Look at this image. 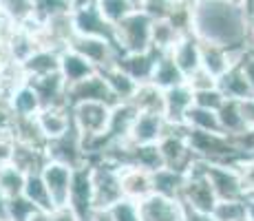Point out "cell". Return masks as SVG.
Wrapping results in <instances>:
<instances>
[{
    "mask_svg": "<svg viewBox=\"0 0 254 221\" xmlns=\"http://www.w3.org/2000/svg\"><path fill=\"white\" fill-rule=\"evenodd\" d=\"M153 84H157L159 88L168 91L173 86H179L186 82V75L182 73V69L175 65V60L170 56H162L155 65V71H153V77H150Z\"/></svg>",
    "mask_w": 254,
    "mask_h": 221,
    "instance_id": "d4e9b609",
    "label": "cell"
},
{
    "mask_svg": "<svg viewBox=\"0 0 254 221\" xmlns=\"http://www.w3.org/2000/svg\"><path fill=\"white\" fill-rule=\"evenodd\" d=\"M250 9L223 0H192L190 29L201 42L226 49H248Z\"/></svg>",
    "mask_w": 254,
    "mask_h": 221,
    "instance_id": "6da1fadb",
    "label": "cell"
},
{
    "mask_svg": "<svg viewBox=\"0 0 254 221\" xmlns=\"http://www.w3.org/2000/svg\"><path fill=\"white\" fill-rule=\"evenodd\" d=\"M243 69V73H246V77H248V82L252 84V88H254V53L250 51L246 58L241 60V65H239Z\"/></svg>",
    "mask_w": 254,
    "mask_h": 221,
    "instance_id": "7bdbcfd3",
    "label": "cell"
},
{
    "mask_svg": "<svg viewBox=\"0 0 254 221\" xmlns=\"http://www.w3.org/2000/svg\"><path fill=\"white\" fill-rule=\"evenodd\" d=\"M219 122H221V131L226 135L239 140L241 135H246V122H243L241 115V106H239V100H226V104L219 111Z\"/></svg>",
    "mask_w": 254,
    "mask_h": 221,
    "instance_id": "f1b7e54d",
    "label": "cell"
},
{
    "mask_svg": "<svg viewBox=\"0 0 254 221\" xmlns=\"http://www.w3.org/2000/svg\"><path fill=\"white\" fill-rule=\"evenodd\" d=\"M186 84L192 88V93H199V91H210V88H217L219 80L214 75H210L206 69H199V71H194L192 75L186 77Z\"/></svg>",
    "mask_w": 254,
    "mask_h": 221,
    "instance_id": "74e56055",
    "label": "cell"
},
{
    "mask_svg": "<svg viewBox=\"0 0 254 221\" xmlns=\"http://www.w3.org/2000/svg\"><path fill=\"white\" fill-rule=\"evenodd\" d=\"M130 104L137 109V113H157L164 115L166 109V91L159 88L153 82H141L137 86V93L133 95Z\"/></svg>",
    "mask_w": 254,
    "mask_h": 221,
    "instance_id": "d6986e66",
    "label": "cell"
},
{
    "mask_svg": "<svg viewBox=\"0 0 254 221\" xmlns=\"http://www.w3.org/2000/svg\"><path fill=\"white\" fill-rule=\"evenodd\" d=\"M100 73L104 75L106 84H109L111 93H113V97L117 100V104L133 100V95L137 93L139 82H135L133 77L128 75V73H124L117 65L111 67V69H106V71H100Z\"/></svg>",
    "mask_w": 254,
    "mask_h": 221,
    "instance_id": "603a6c76",
    "label": "cell"
},
{
    "mask_svg": "<svg viewBox=\"0 0 254 221\" xmlns=\"http://www.w3.org/2000/svg\"><path fill=\"white\" fill-rule=\"evenodd\" d=\"M73 29L77 36H93V38H109L113 40V27L104 22L95 7V0L89 4H82L73 11Z\"/></svg>",
    "mask_w": 254,
    "mask_h": 221,
    "instance_id": "4fadbf2b",
    "label": "cell"
},
{
    "mask_svg": "<svg viewBox=\"0 0 254 221\" xmlns=\"http://www.w3.org/2000/svg\"><path fill=\"white\" fill-rule=\"evenodd\" d=\"M234 166L239 168V173L243 177V184H246L248 197H254V155H241Z\"/></svg>",
    "mask_w": 254,
    "mask_h": 221,
    "instance_id": "f35d334b",
    "label": "cell"
},
{
    "mask_svg": "<svg viewBox=\"0 0 254 221\" xmlns=\"http://www.w3.org/2000/svg\"><path fill=\"white\" fill-rule=\"evenodd\" d=\"M141 221H184V204L179 199H168L162 195H148L137 201Z\"/></svg>",
    "mask_w": 254,
    "mask_h": 221,
    "instance_id": "8fae6325",
    "label": "cell"
},
{
    "mask_svg": "<svg viewBox=\"0 0 254 221\" xmlns=\"http://www.w3.org/2000/svg\"><path fill=\"white\" fill-rule=\"evenodd\" d=\"M24 197L31 201L33 206H36L38 210H53L56 206H53L51 201V195H49V188L45 184V177H42V170L40 173H31L27 175V181H24Z\"/></svg>",
    "mask_w": 254,
    "mask_h": 221,
    "instance_id": "83f0119b",
    "label": "cell"
},
{
    "mask_svg": "<svg viewBox=\"0 0 254 221\" xmlns=\"http://www.w3.org/2000/svg\"><path fill=\"white\" fill-rule=\"evenodd\" d=\"M7 109L11 111L13 117H36L38 113L42 111V100H40L36 88L29 84V82H24V84L11 95Z\"/></svg>",
    "mask_w": 254,
    "mask_h": 221,
    "instance_id": "ffe728a7",
    "label": "cell"
},
{
    "mask_svg": "<svg viewBox=\"0 0 254 221\" xmlns=\"http://www.w3.org/2000/svg\"><path fill=\"white\" fill-rule=\"evenodd\" d=\"M117 168H120V184H122L124 199L141 201L148 195H153V173L133 164L117 166Z\"/></svg>",
    "mask_w": 254,
    "mask_h": 221,
    "instance_id": "7c38bea8",
    "label": "cell"
},
{
    "mask_svg": "<svg viewBox=\"0 0 254 221\" xmlns=\"http://www.w3.org/2000/svg\"><path fill=\"white\" fill-rule=\"evenodd\" d=\"M73 175H75V168H71V166H66V164H60V161L47 159L45 168H42V177H45V184H47L49 195H51V201L56 208L69 206Z\"/></svg>",
    "mask_w": 254,
    "mask_h": 221,
    "instance_id": "8992f818",
    "label": "cell"
},
{
    "mask_svg": "<svg viewBox=\"0 0 254 221\" xmlns=\"http://www.w3.org/2000/svg\"><path fill=\"white\" fill-rule=\"evenodd\" d=\"M223 2H230V4H239V7H248L250 0H223Z\"/></svg>",
    "mask_w": 254,
    "mask_h": 221,
    "instance_id": "7dc6e473",
    "label": "cell"
},
{
    "mask_svg": "<svg viewBox=\"0 0 254 221\" xmlns=\"http://www.w3.org/2000/svg\"><path fill=\"white\" fill-rule=\"evenodd\" d=\"M219 91L228 97V100H248V97L254 95V88L248 82L246 73H243L241 67H232L226 75L219 77Z\"/></svg>",
    "mask_w": 254,
    "mask_h": 221,
    "instance_id": "7402d4cb",
    "label": "cell"
},
{
    "mask_svg": "<svg viewBox=\"0 0 254 221\" xmlns=\"http://www.w3.org/2000/svg\"><path fill=\"white\" fill-rule=\"evenodd\" d=\"M246 215L248 221H254V197H246Z\"/></svg>",
    "mask_w": 254,
    "mask_h": 221,
    "instance_id": "bcb514c9",
    "label": "cell"
},
{
    "mask_svg": "<svg viewBox=\"0 0 254 221\" xmlns=\"http://www.w3.org/2000/svg\"><path fill=\"white\" fill-rule=\"evenodd\" d=\"M109 217L111 221H141L137 201H130V199H122L120 204H115L109 210Z\"/></svg>",
    "mask_w": 254,
    "mask_h": 221,
    "instance_id": "d590c367",
    "label": "cell"
},
{
    "mask_svg": "<svg viewBox=\"0 0 254 221\" xmlns=\"http://www.w3.org/2000/svg\"><path fill=\"white\" fill-rule=\"evenodd\" d=\"M91 175H93V208L95 213H109L115 204L124 199L120 184V168L106 159H93Z\"/></svg>",
    "mask_w": 254,
    "mask_h": 221,
    "instance_id": "3957f363",
    "label": "cell"
},
{
    "mask_svg": "<svg viewBox=\"0 0 254 221\" xmlns=\"http://www.w3.org/2000/svg\"><path fill=\"white\" fill-rule=\"evenodd\" d=\"M66 102H69V106L77 104V102H106L111 106H117V100L113 97V93H111V88L100 71L93 73L86 80L77 82V84L66 86Z\"/></svg>",
    "mask_w": 254,
    "mask_h": 221,
    "instance_id": "9c48e42d",
    "label": "cell"
},
{
    "mask_svg": "<svg viewBox=\"0 0 254 221\" xmlns=\"http://www.w3.org/2000/svg\"><path fill=\"white\" fill-rule=\"evenodd\" d=\"M24 181H27V175L20 168H16L13 164L4 166L0 168V195H4L7 199L20 197L24 193Z\"/></svg>",
    "mask_w": 254,
    "mask_h": 221,
    "instance_id": "4dcf8cb0",
    "label": "cell"
},
{
    "mask_svg": "<svg viewBox=\"0 0 254 221\" xmlns=\"http://www.w3.org/2000/svg\"><path fill=\"white\" fill-rule=\"evenodd\" d=\"M13 150H16V137L0 135V168L13 164Z\"/></svg>",
    "mask_w": 254,
    "mask_h": 221,
    "instance_id": "ab89813d",
    "label": "cell"
},
{
    "mask_svg": "<svg viewBox=\"0 0 254 221\" xmlns=\"http://www.w3.org/2000/svg\"><path fill=\"white\" fill-rule=\"evenodd\" d=\"M186 36L177 27L173 24L170 18H164V20H155L153 22V49L159 51L162 56H168L175 49V44L179 42V38Z\"/></svg>",
    "mask_w": 254,
    "mask_h": 221,
    "instance_id": "484cf974",
    "label": "cell"
},
{
    "mask_svg": "<svg viewBox=\"0 0 254 221\" xmlns=\"http://www.w3.org/2000/svg\"><path fill=\"white\" fill-rule=\"evenodd\" d=\"M36 122L42 135L47 137V142L60 140L62 135H66L73 129V115L71 109H66V106H45L36 115Z\"/></svg>",
    "mask_w": 254,
    "mask_h": 221,
    "instance_id": "9a60e30c",
    "label": "cell"
},
{
    "mask_svg": "<svg viewBox=\"0 0 254 221\" xmlns=\"http://www.w3.org/2000/svg\"><path fill=\"white\" fill-rule=\"evenodd\" d=\"M212 217L217 221H246V199L243 201H217L212 210Z\"/></svg>",
    "mask_w": 254,
    "mask_h": 221,
    "instance_id": "836d02e7",
    "label": "cell"
},
{
    "mask_svg": "<svg viewBox=\"0 0 254 221\" xmlns=\"http://www.w3.org/2000/svg\"><path fill=\"white\" fill-rule=\"evenodd\" d=\"M194 104V93L188 84H179L166 91V109L164 117L170 126H186V115Z\"/></svg>",
    "mask_w": 254,
    "mask_h": 221,
    "instance_id": "5bb4252c",
    "label": "cell"
},
{
    "mask_svg": "<svg viewBox=\"0 0 254 221\" xmlns=\"http://www.w3.org/2000/svg\"><path fill=\"white\" fill-rule=\"evenodd\" d=\"M0 221H11V217H9V199L4 195H0Z\"/></svg>",
    "mask_w": 254,
    "mask_h": 221,
    "instance_id": "f6af8a7d",
    "label": "cell"
},
{
    "mask_svg": "<svg viewBox=\"0 0 254 221\" xmlns=\"http://www.w3.org/2000/svg\"><path fill=\"white\" fill-rule=\"evenodd\" d=\"M157 146L162 150L166 168L186 173L192 166V161L197 159L188 144V137H186V126H170V131L159 140Z\"/></svg>",
    "mask_w": 254,
    "mask_h": 221,
    "instance_id": "5b68a950",
    "label": "cell"
},
{
    "mask_svg": "<svg viewBox=\"0 0 254 221\" xmlns=\"http://www.w3.org/2000/svg\"><path fill=\"white\" fill-rule=\"evenodd\" d=\"M184 221H217L212 213H203V210H194L184 206Z\"/></svg>",
    "mask_w": 254,
    "mask_h": 221,
    "instance_id": "b9f144b4",
    "label": "cell"
},
{
    "mask_svg": "<svg viewBox=\"0 0 254 221\" xmlns=\"http://www.w3.org/2000/svg\"><path fill=\"white\" fill-rule=\"evenodd\" d=\"M226 100H228V97L219 91V86L217 88H210V91L194 93V106H201V109H208V111H214V113L221 111V106L226 104Z\"/></svg>",
    "mask_w": 254,
    "mask_h": 221,
    "instance_id": "e575fe53",
    "label": "cell"
},
{
    "mask_svg": "<svg viewBox=\"0 0 254 221\" xmlns=\"http://www.w3.org/2000/svg\"><path fill=\"white\" fill-rule=\"evenodd\" d=\"M159 58H162V53L155 51V49H148L144 53H122L120 60H117V67L141 84V82H150Z\"/></svg>",
    "mask_w": 254,
    "mask_h": 221,
    "instance_id": "2e32d148",
    "label": "cell"
},
{
    "mask_svg": "<svg viewBox=\"0 0 254 221\" xmlns=\"http://www.w3.org/2000/svg\"><path fill=\"white\" fill-rule=\"evenodd\" d=\"M38 20L45 22L56 16H69L75 11V0H36Z\"/></svg>",
    "mask_w": 254,
    "mask_h": 221,
    "instance_id": "d6a6232c",
    "label": "cell"
},
{
    "mask_svg": "<svg viewBox=\"0 0 254 221\" xmlns=\"http://www.w3.org/2000/svg\"><path fill=\"white\" fill-rule=\"evenodd\" d=\"M22 71L27 80H36V77H45L51 73L60 71V53L49 51V49H38L31 58L22 65Z\"/></svg>",
    "mask_w": 254,
    "mask_h": 221,
    "instance_id": "44dd1931",
    "label": "cell"
},
{
    "mask_svg": "<svg viewBox=\"0 0 254 221\" xmlns=\"http://www.w3.org/2000/svg\"><path fill=\"white\" fill-rule=\"evenodd\" d=\"M168 131H170V124L166 122L164 115H157V113H137L126 142H130L135 146L159 144V140Z\"/></svg>",
    "mask_w": 254,
    "mask_h": 221,
    "instance_id": "30bf717a",
    "label": "cell"
},
{
    "mask_svg": "<svg viewBox=\"0 0 254 221\" xmlns=\"http://www.w3.org/2000/svg\"><path fill=\"white\" fill-rule=\"evenodd\" d=\"M153 18L141 9L124 18L113 27V42L120 53H144L153 49Z\"/></svg>",
    "mask_w": 254,
    "mask_h": 221,
    "instance_id": "7a4b0ae2",
    "label": "cell"
},
{
    "mask_svg": "<svg viewBox=\"0 0 254 221\" xmlns=\"http://www.w3.org/2000/svg\"><path fill=\"white\" fill-rule=\"evenodd\" d=\"M186 186V173L173 168H162L153 173V193L168 199H182Z\"/></svg>",
    "mask_w": 254,
    "mask_h": 221,
    "instance_id": "cb8c5ba5",
    "label": "cell"
},
{
    "mask_svg": "<svg viewBox=\"0 0 254 221\" xmlns=\"http://www.w3.org/2000/svg\"><path fill=\"white\" fill-rule=\"evenodd\" d=\"M248 9H250V13H254V0H250V4H248Z\"/></svg>",
    "mask_w": 254,
    "mask_h": 221,
    "instance_id": "681fc988",
    "label": "cell"
},
{
    "mask_svg": "<svg viewBox=\"0 0 254 221\" xmlns=\"http://www.w3.org/2000/svg\"><path fill=\"white\" fill-rule=\"evenodd\" d=\"M36 210L38 208L24 197V195L9 199V217H11V221H29Z\"/></svg>",
    "mask_w": 254,
    "mask_h": 221,
    "instance_id": "8d00e7d4",
    "label": "cell"
},
{
    "mask_svg": "<svg viewBox=\"0 0 254 221\" xmlns=\"http://www.w3.org/2000/svg\"><path fill=\"white\" fill-rule=\"evenodd\" d=\"M168 56L182 69L186 77L201 69V47H199V38L194 33H186V36L179 38V42L175 44V49Z\"/></svg>",
    "mask_w": 254,
    "mask_h": 221,
    "instance_id": "e0dca14e",
    "label": "cell"
},
{
    "mask_svg": "<svg viewBox=\"0 0 254 221\" xmlns=\"http://www.w3.org/2000/svg\"><path fill=\"white\" fill-rule=\"evenodd\" d=\"M0 2H2V0H0Z\"/></svg>",
    "mask_w": 254,
    "mask_h": 221,
    "instance_id": "f907efd6",
    "label": "cell"
},
{
    "mask_svg": "<svg viewBox=\"0 0 254 221\" xmlns=\"http://www.w3.org/2000/svg\"><path fill=\"white\" fill-rule=\"evenodd\" d=\"M69 208L77 215V219H80V221H91L93 215H95V208H93V175H91V164H84V166H80V168H75Z\"/></svg>",
    "mask_w": 254,
    "mask_h": 221,
    "instance_id": "ba28073f",
    "label": "cell"
},
{
    "mask_svg": "<svg viewBox=\"0 0 254 221\" xmlns=\"http://www.w3.org/2000/svg\"><path fill=\"white\" fill-rule=\"evenodd\" d=\"M128 2H130V4H133V7H135V9H141V4H144V2H146V0H128Z\"/></svg>",
    "mask_w": 254,
    "mask_h": 221,
    "instance_id": "c3c4849f",
    "label": "cell"
},
{
    "mask_svg": "<svg viewBox=\"0 0 254 221\" xmlns=\"http://www.w3.org/2000/svg\"><path fill=\"white\" fill-rule=\"evenodd\" d=\"M248 51L254 53V13H250L248 20Z\"/></svg>",
    "mask_w": 254,
    "mask_h": 221,
    "instance_id": "ee69618b",
    "label": "cell"
},
{
    "mask_svg": "<svg viewBox=\"0 0 254 221\" xmlns=\"http://www.w3.org/2000/svg\"><path fill=\"white\" fill-rule=\"evenodd\" d=\"M95 7L100 11V16L104 18V22L111 24V27L120 24L128 13L135 11V7L128 0H95Z\"/></svg>",
    "mask_w": 254,
    "mask_h": 221,
    "instance_id": "1f68e13d",
    "label": "cell"
},
{
    "mask_svg": "<svg viewBox=\"0 0 254 221\" xmlns=\"http://www.w3.org/2000/svg\"><path fill=\"white\" fill-rule=\"evenodd\" d=\"M203 161V159H201ZM203 170L219 201H243L248 197L243 177L234 164L221 161H203Z\"/></svg>",
    "mask_w": 254,
    "mask_h": 221,
    "instance_id": "277c9868",
    "label": "cell"
},
{
    "mask_svg": "<svg viewBox=\"0 0 254 221\" xmlns=\"http://www.w3.org/2000/svg\"><path fill=\"white\" fill-rule=\"evenodd\" d=\"M60 73L66 80V86H71V84L86 80V77H91L93 73H97V69L86 58H82L80 53L66 49V51L60 53Z\"/></svg>",
    "mask_w": 254,
    "mask_h": 221,
    "instance_id": "ac0fdd59",
    "label": "cell"
},
{
    "mask_svg": "<svg viewBox=\"0 0 254 221\" xmlns=\"http://www.w3.org/2000/svg\"><path fill=\"white\" fill-rule=\"evenodd\" d=\"M239 106H241V115H243V122H246V129L252 131L254 129V95L248 97V100H241Z\"/></svg>",
    "mask_w": 254,
    "mask_h": 221,
    "instance_id": "60d3db41",
    "label": "cell"
},
{
    "mask_svg": "<svg viewBox=\"0 0 254 221\" xmlns=\"http://www.w3.org/2000/svg\"><path fill=\"white\" fill-rule=\"evenodd\" d=\"M186 129L190 131H201V133H223L221 122H219V113L194 106L186 115Z\"/></svg>",
    "mask_w": 254,
    "mask_h": 221,
    "instance_id": "f546056e",
    "label": "cell"
},
{
    "mask_svg": "<svg viewBox=\"0 0 254 221\" xmlns=\"http://www.w3.org/2000/svg\"><path fill=\"white\" fill-rule=\"evenodd\" d=\"M0 9L16 27H27L29 22L38 20L36 0H2Z\"/></svg>",
    "mask_w": 254,
    "mask_h": 221,
    "instance_id": "4316f807",
    "label": "cell"
},
{
    "mask_svg": "<svg viewBox=\"0 0 254 221\" xmlns=\"http://www.w3.org/2000/svg\"><path fill=\"white\" fill-rule=\"evenodd\" d=\"M47 159L51 161H60L66 164L71 168H80V166L89 164L86 161V150H84V142H82L80 133L75 131V126L62 135L60 140H51L47 144Z\"/></svg>",
    "mask_w": 254,
    "mask_h": 221,
    "instance_id": "52a82bcc",
    "label": "cell"
}]
</instances>
